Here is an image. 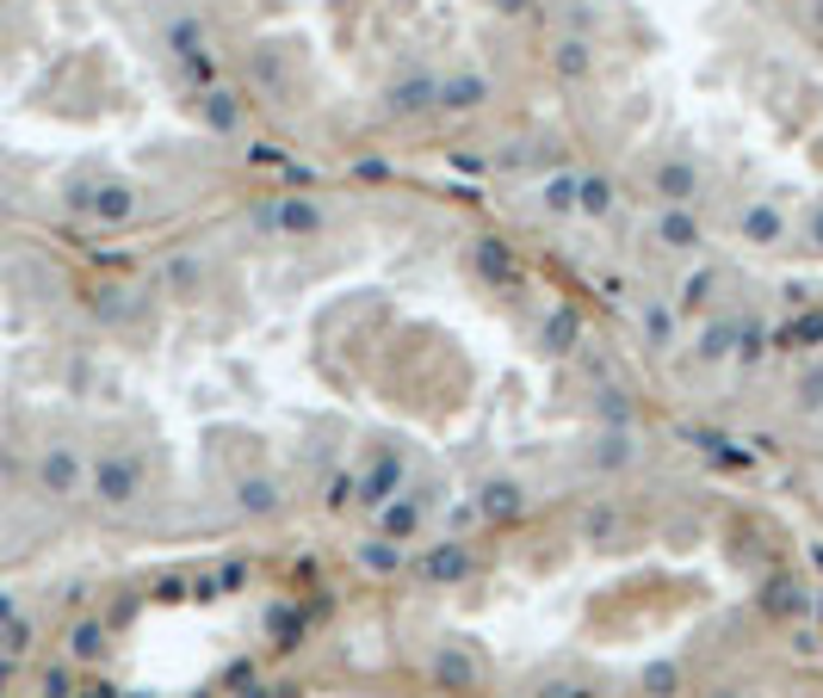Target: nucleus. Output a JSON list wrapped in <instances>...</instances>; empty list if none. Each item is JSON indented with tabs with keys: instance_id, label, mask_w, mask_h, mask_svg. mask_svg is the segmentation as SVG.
Returning <instances> with one entry per match:
<instances>
[{
	"instance_id": "f257e3e1",
	"label": "nucleus",
	"mask_w": 823,
	"mask_h": 698,
	"mask_svg": "<svg viewBox=\"0 0 823 698\" xmlns=\"http://www.w3.org/2000/svg\"><path fill=\"white\" fill-rule=\"evenodd\" d=\"M69 291L38 247L0 242V563L87 501V378Z\"/></svg>"
}]
</instances>
